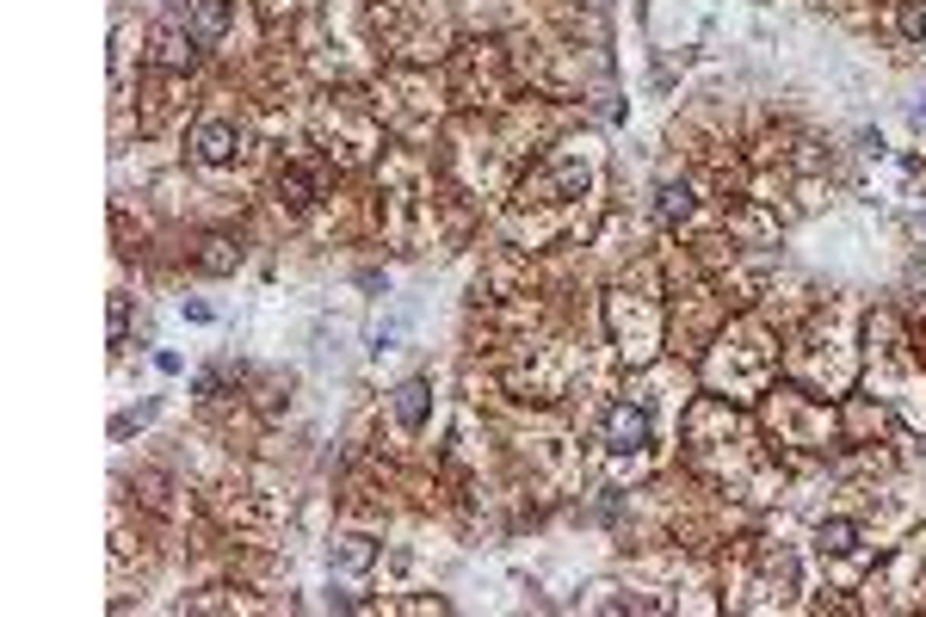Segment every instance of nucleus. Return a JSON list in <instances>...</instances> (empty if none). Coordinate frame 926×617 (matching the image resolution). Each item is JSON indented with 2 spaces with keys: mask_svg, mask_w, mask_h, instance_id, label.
Masks as SVG:
<instances>
[{
  "mask_svg": "<svg viewBox=\"0 0 926 617\" xmlns=\"http://www.w3.org/2000/svg\"><path fill=\"white\" fill-rule=\"evenodd\" d=\"M852 543H859V525H852V519H828L822 525V550H852Z\"/></svg>",
  "mask_w": 926,
  "mask_h": 617,
  "instance_id": "6e6552de",
  "label": "nucleus"
},
{
  "mask_svg": "<svg viewBox=\"0 0 926 617\" xmlns=\"http://www.w3.org/2000/svg\"><path fill=\"white\" fill-rule=\"evenodd\" d=\"M426 402H433V389H426L420 377L402 383V389H396V420H402V426H420V420H426Z\"/></svg>",
  "mask_w": 926,
  "mask_h": 617,
  "instance_id": "20e7f679",
  "label": "nucleus"
},
{
  "mask_svg": "<svg viewBox=\"0 0 926 617\" xmlns=\"http://www.w3.org/2000/svg\"><path fill=\"white\" fill-rule=\"evenodd\" d=\"M124 334H130V303L112 297V340H124Z\"/></svg>",
  "mask_w": 926,
  "mask_h": 617,
  "instance_id": "9d476101",
  "label": "nucleus"
},
{
  "mask_svg": "<svg viewBox=\"0 0 926 617\" xmlns=\"http://www.w3.org/2000/svg\"><path fill=\"white\" fill-rule=\"evenodd\" d=\"M278 192H284V204H291V210H309V204H315V173L291 167V173L278 179Z\"/></svg>",
  "mask_w": 926,
  "mask_h": 617,
  "instance_id": "39448f33",
  "label": "nucleus"
},
{
  "mask_svg": "<svg viewBox=\"0 0 926 617\" xmlns=\"http://www.w3.org/2000/svg\"><path fill=\"white\" fill-rule=\"evenodd\" d=\"M235 260H241V247H229V241H204L198 272H235Z\"/></svg>",
  "mask_w": 926,
  "mask_h": 617,
  "instance_id": "423d86ee",
  "label": "nucleus"
},
{
  "mask_svg": "<svg viewBox=\"0 0 926 617\" xmlns=\"http://www.w3.org/2000/svg\"><path fill=\"white\" fill-rule=\"evenodd\" d=\"M192 149H198V161L217 167V161H229V155L241 149V130H235V124H223V118H204V124L192 130Z\"/></svg>",
  "mask_w": 926,
  "mask_h": 617,
  "instance_id": "7ed1b4c3",
  "label": "nucleus"
},
{
  "mask_svg": "<svg viewBox=\"0 0 926 617\" xmlns=\"http://www.w3.org/2000/svg\"><path fill=\"white\" fill-rule=\"evenodd\" d=\"M605 445H612V451L649 445V414H643V408H630V402H618L612 414H605Z\"/></svg>",
  "mask_w": 926,
  "mask_h": 617,
  "instance_id": "f03ea898",
  "label": "nucleus"
},
{
  "mask_svg": "<svg viewBox=\"0 0 926 617\" xmlns=\"http://www.w3.org/2000/svg\"><path fill=\"white\" fill-rule=\"evenodd\" d=\"M655 210L667 216V223H680V216L692 210V192H686V186H661V192H655Z\"/></svg>",
  "mask_w": 926,
  "mask_h": 617,
  "instance_id": "0eeeda50",
  "label": "nucleus"
},
{
  "mask_svg": "<svg viewBox=\"0 0 926 617\" xmlns=\"http://www.w3.org/2000/svg\"><path fill=\"white\" fill-rule=\"evenodd\" d=\"M173 19L186 25V44L210 50V44H223V31H229V0H180Z\"/></svg>",
  "mask_w": 926,
  "mask_h": 617,
  "instance_id": "f257e3e1",
  "label": "nucleus"
},
{
  "mask_svg": "<svg viewBox=\"0 0 926 617\" xmlns=\"http://www.w3.org/2000/svg\"><path fill=\"white\" fill-rule=\"evenodd\" d=\"M902 38H926V7H920V0L902 7Z\"/></svg>",
  "mask_w": 926,
  "mask_h": 617,
  "instance_id": "1a4fd4ad",
  "label": "nucleus"
}]
</instances>
